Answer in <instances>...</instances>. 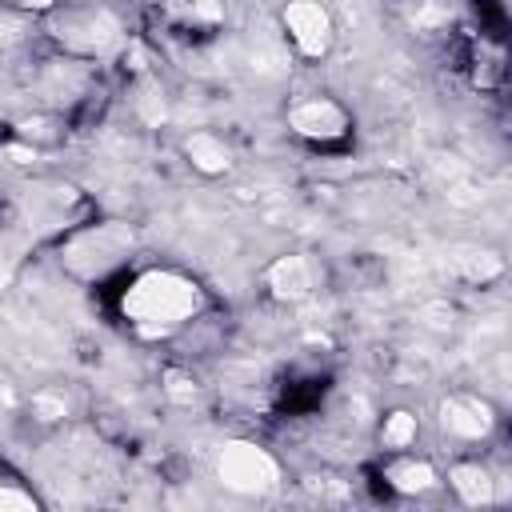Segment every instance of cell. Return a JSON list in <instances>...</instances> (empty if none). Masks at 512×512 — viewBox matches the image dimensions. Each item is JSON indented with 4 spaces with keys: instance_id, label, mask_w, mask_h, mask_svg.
<instances>
[{
    "instance_id": "cell-3",
    "label": "cell",
    "mask_w": 512,
    "mask_h": 512,
    "mask_svg": "<svg viewBox=\"0 0 512 512\" xmlns=\"http://www.w3.org/2000/svg\"><path fill=\"white\" fill-rule=\"evenodd\" d=\"M292 128L308 140H332L344 132V112L328 100H304L300 108H292Z\"/></svg>"
},
{
    "instance_id": "cell-2",
    "label": "cell",
    "mask_w": 512,
    "mask_h": 512,
    "mask_svg": "<svg viewBox=\"0 0 512 512\" xmlns=\"http://www.w3.org/2000/svg\"><path fill=\"white\" fill-rule=\"evenodd\" d=\"M284 28L288 36L304 48V52H324L328 48V36H332V24H328V12L316 4V0H296L284 8Z\"/></svg>"
},
{
    "instance_id": "cell-5",
    "label": "cell",
    "mask_w": 512,
    "mask_h": 512,
    "mask_svg": "<svg viewBox=\"0 0 512 512\" xmlns=\"http://www.w3.org/2000/svg\"><path fill=\"white\" fill-rule=\"evenodd\" d=\"M384 476H388V484H392L396 492H424L428 484H436L432 464H428V460H416V456H412V448L396 452V460H388Z\"/></svg>"
},
{
    "instance_id": "cell-7",
    "label": "cell",
    "mask_w": 512,
    "mask_h": 512,
    "mask_svg": "<svg viewBox=\"0 0 512 512\" xmlns=\"http://www.w3.org/2000/svg\"><path fill=\"white\" fill-rule=\"evenodd\" d=\"M4 8H56L60 0H0Z\"/></svg>"
},
{
    "instance_id": "cell-4",
    "label": "cell",
    "mask_w": 512,
    "mask_h": 512,
    "mask_svg": "<svg viewBox=\"0 0 512 512\" xmlns=\"http://www.w3.org/2000/svg\"><path fill=\"white\" fill-rule=\"evenodd\" d=\"M220 476H224L228 484H236V488H256L260 480H272V460H268L264 452L240 444V448H232V452L220 460Z\"/></svg>"
},
{
    "instance_id": "cell-1",
    "label": "cell",
    "mask_w": 512,
    "mask_h": 512,
    "mask_svg": "<svg viewBox=\"0 0 512 512\" xmlns=\"http://www.w3.org/2000/svg\"><path fill=\"white\" fill-rule=\"evenodd\" d=\"M124 316L144 332H176L200 312V288L180 272H144L120 300Z\"/></svg>"
},
{
    "instance_id": "cell-6",
    "label": "cell",
    "mask_w": 512,
    "mask_h": 512,
    "mask_svg": "<svg viewBox=\"0 0 512 512\" xmlns=\"http://www.w3.org/2000/svg\"><path fill=\"white\" fill-rule=\"evenodd\" d=\"M452 488L468 500V504H488L492 500V480H488V472L480 468V464H460L456 472H452Z\"/></svg>"
}]
</instances>
